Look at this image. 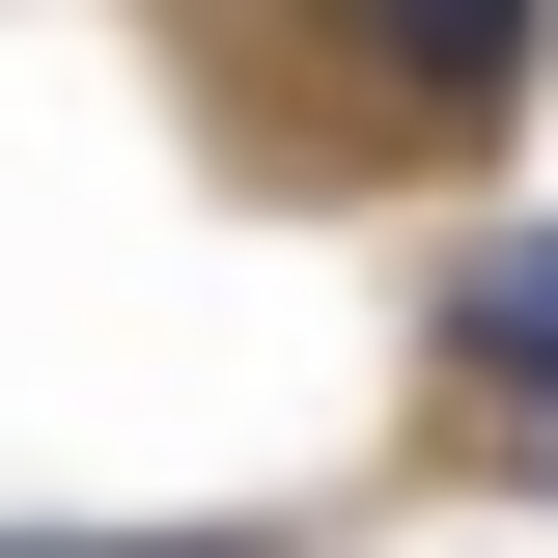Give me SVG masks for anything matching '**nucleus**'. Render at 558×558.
Segmentation results:
<instances>
[{
  "label": "nucleus",
  "instance_id": "f03ea898",
  "mask_svg": "<svg viewBox=\"0 0 558 558\" xmlns=\"http://www.w3.org/2000/svg\"><path fill=\"white\" fill-rule=\"evenodd\" d=\"M447 363H475L502 418H558V223H502V252L447 279Z\"/></svg>",
  "mask_w": 558,
  "mask_h": 558
},
{
  "label": "nucleus",
  "instance_id": "f257e3e1",
  "mask_svg": "<svg viewBox=\"0 0 558 558\" xmlns=\"http://www.w3.org/2000/svg\"><path fill=\"white\" fill-rule=\"evenodd\" d=\"M336 57H363V112L502 140V112H531V57H558V0H336Z\"/></svg>",
  "mask_w": 558,
  "mask_h": 558
},
{
  "label": "nucleus",
  "instance_id": "20e7f679",
  "mask_svg": "<svg viewBox=\"0 0 558 558\" xmlns=\"http://www.w3.org/2000/svg\"><path fill=\"white\" fill-rule=\"evenodd\" d=\"M502 447H531V502H558V418H502Z\"/></svg>",
  "mask_w": 558,
  "mask_h": 558
},
{
  "label": "nucleus",
  "instance_id": "7ed1b4c3",
  "mask_svg": "<svg viewBox=\"0 0 558 558\" xmlns=\"http://www.w3.org/2000/svg\"><path fill=\"white\" fill-rule=\"evenodd\" d=\"M0 558H279V531H0Z\"/></svg>",
  "mask_w": 558,
  "mask_h": 558
}]
</instances>
